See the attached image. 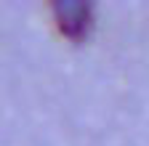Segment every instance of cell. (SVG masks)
Returning <instances> with one entry per match:
<instances>
[{
	"label": "cell",
	"mask_w": 149,
	"mask_h": 146,
	"mask_svg": "<svg viewBox=\"0 0 149 146\" xmlns=\"http://www.w3.org/2000/svg\"><path fill=\"white\" fill-rule=\"evenodd\" d=\"M53 16L59 29L72 40H80L91 27V16H93V6L83 3V0H59L53 3Z\"/></svg>",
	"instance_id": "6da1fadb"
}]
</instances>
